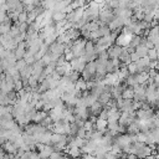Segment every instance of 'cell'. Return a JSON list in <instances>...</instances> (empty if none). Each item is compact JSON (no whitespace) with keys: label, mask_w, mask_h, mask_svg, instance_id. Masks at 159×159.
Listing matches in <instances>:
<instances>
[{"label":"cell","mask_w":159,"mask_h":159,"mask_svg":"<svg viewBox=\"0 0 159 159\" xmlns=\"http://www.w3.org/2000/svg\"><path fill=\"white\" fill-rule=\"evenodd\" d=\"M133 36H134L133 34L120 32L119 36H118L117 40H116V43L119 45V46H122V47H128L129 43H130V41H132V39H133Z\"/></svg>","instance_id":"cell-1"},{"label":"cell","mask_w":159,"mask_h":159,"mask_svg":"<svg viewBox=\"0 0 159 159\" xmlns=\"http://www.w3.org/2000/svg\"><path fill=\"white\" fill-rule=\"evenodd\" d=\"M84 9L86 7H80V9H76V10H73L72 12H70V14H67V17H66V20L67 21H70V22H77L78 20H81L82 17H83V12H84Z\"/></svg>","instance_id":"cell-2"},{"label":"cell","mask_w":159,"mask_h":159,"mask_svg":"<svg viewBox=\"0 0 159 159\" xmlns=\"http://www.w3.org/2000/svg\"><path fill=\"white\" fill-rule=\"evenodd\" d=\"M108 55H109V58H119L122 51H123V47L117 45V43H113L111 47H108Z\"/></svg>","instance_id":"cell-3"},{"label":"cell","mask_w":159,"mask_h":159,"mask_svg":"<svg viewBox=\"0 0 159 159\" xmlns=\"http://www.w3.org/2000/svg\"><path fill=\"white\" fill-rule=\"evenodd\" d=\"M1 149H4L7 154H14V155H15V154L17 153V150H19V148H17L14 143H11V142H9V140L5 142L4 144H1Z\"/></svg>","instance_id":"cell-4"},{"label":"cell","mask_w":159,"mask_h":159,"mask_svg":"<svg viewBox=\"0 0 159 159\" xmlns=\"http://www.w3.org/2000/svg\"><path fill=\"white\" fill-rule=\"evenodd\" d=\"M63 152L72 158H81V155H82V150L78 147H67Z\"/></svg>","instance_id":"cell-5"},{"label":"cell","mask_w":159,"mask_h":159,"mask_svg":"<svg viewBox=\"0 0 159 159\" xmlns=\"http://www.w3.org/2000/svg\"><path fill=\"white\" fill-rule=\"evenodd\" d=\"M127 133L129 135H137L140 133V128H139V124L137 122H133L130 123L128 127H127Z\"/></svg>","instance_id":"cell-6"},{"label":"cell","mask_w":159,"mask_h":159,"mask_svg":"<svg viewBox=\"0 0 159 159\" xmlns=\"http://www.w3.org/2000/svg\"><path fill=\"white\" fill-rule=\"evenodd\" d=\"M66 35H67L72 41H76V40H78L80 37H82V36H81V30H77V29H75V27L67 30V31H66Z\"/></svg>","instance_id":"cell-7"},{"label":"cell","mask_w":159,"mask_h":159,"mask_svg":"<svg viewBox=\"0 0 159 159\" xmlns=\"http://www.w3.org/2000/svg\"><path fill=\"white\" fill-rule=\"evenodd\" d=\"M96 129L104 133V132L108 129V120H107V119L97 118V120H96Z\"/></svg>","instance_id":"cell-8"},{"label":"cell","mask_w":159,"mask_h":159,"mask_svg":"<svg viewBox=\"0 0 159 159\" xmlns=\"http://www.w3.org/2000/svg\"><path fill=\"white\" fill-rule=\"evenodd\" d=\"M134 94H135L134 88L130 87V86H128L125 89H123V92H122V98H123V99H133V98H134Z\"/></svg>","instance_id":"cell-9"},{"label":"cell","mask_w":159,"mask_h":159,"mask_svg":"<svg viewBox=\"0 0 159 159\" xmlns=\"http://www.w3.org/2000/svg\"><path fill=\"white\" fill-rule=\"evenodd\" d=\"M48 114H50V113H47V112H45V111H42V109H41V111H37L36 114H35L34 118H32V122H34V123H41Z\"/></svg>","instance_id":"cell-10"},{"label":"cell","mask_w":159,"mask_h":159,"mask_svg":"<svg viewBox=\"0 0 159 159\" xmlns=\"http://www.w3.org/2000/svg\"><path fill=\"white\" fill-rule=\"evenodd\" d=\"M66 17H67V14L63 12V11H53V14H52V20H53V22L63 21V20H66Z\"/></svg>","instance_id":"cell-11"},{"label":"cell","mask_w":159,"mask_h":159,"mask_svg":"<svg viewBox=\"0 0 159 159\" xmlns=\"http://www.w3.org/2000/svg\"><path fill=\"white\" fill-rule=\"evenodd\" d=\"M148 51H149V48H148L144 43H140V45L135 48V52L140 56V58H142V57H147V56H148Z\"/></svg>","instance_id":"cell-12"},{"label":"cell","mask_w":159,"mask_h":159,"mask_svg":"<svg viewBox=\"0 0 159 159\" xmlns=\"http://www.w3.org/2000/svg\"><path fill=\"white\" fill-rule=\"evenodd\" d=\"M142 40H143V36H140V35H134L128 47H132V48H137V47H138V46L142 43Z\"/></svg>","instance_id":"cell-13"},{"label":"cell","mask_w":159,"mask_h":159,"mask_svg":"<svg viewBox=\"0 0 159 159\" xmlns=\"http://www.w3.org/2000/svg\"><path fill=\"white\" fill-rule=\"evenodd\" d=\"M65 138H67V135H66V134L52 133V134H51V144H52V145H55V144H57L58 142H61L62 139H65Z\"/></svg>","instance_id":"cell-14"},{"label":"cell","mask_w":159,"mask_h":159,"mask_svg":"<svg viewBox=\"0 0 159 159\" xmlns=\"http://www.w3.org/2000/svg\"><path fill=\"white\" fill-rule=\"evenodd\" d=\"M75 84H76V89H78V91H82V92H83V91H87V89H88V88H87V81L83 80L82 77H81Z\"/></svg>","instance_id":"cell-15"},{"label":"cell","mask_w":159,"mask_h":159,"mask_svg":"<svg viewBox=\"0 0 159 159\" xmlns=\"http://www.w3.org/2000/svg\"><path fill=\"white\" fill-rule=\"evenodd\" d=\"M86 70L91 73V75H96V72H97V66H96V61H89V62H87V66H86Z\"/></svg>","instance_id":"cell-16"},{"label":"cell","mask_w":159,"mask_h":159,"mask_svg":"<svg viewBox=\"0 0 159 159\" xmlns=\"http://www.w3.org/2000/svg\"><path fill=\"white\" fill-rule=\"evenodd\" d=\"M99 31H101L102 36H109V35L112 34V30H111L109 26L106 25V24H101V26H99Z\"/></svg>","instance_id":"cell-17"},{"label":"cell","mask_w":159,"mask_h":159,"mask_svg":"<svg viewBox=\"0 0 159 159\" xmlns=\"http://www.w3.org/2000/svg\"><path fill=\"white\" fill-rule=\"evenodd\" d=\"M11 26H12V24H1V25H0V34H1V35L9 34L10 30H11Z\"/></svg>","instance_id":"cell-18"},{"label":"cell","mask_w":159,"mask_h":159,"mask_svg":"<svg viewBox=\"0 0 159 159\" xmlns=\"http://www.w3.org/2000/svg\"><path fill=\"white\" fill-rule=\"evenodd\" d=\"M65 155H66L65 152H62V150H55V152L50 155V159H63Z\"/></svg>","instance_id":"cell-19"},{"label":"cell","mask_w":159,"mask_h":159,"mask_svg":"<svg viewBox=\"0 0 159 159\" xmlns=\"http://www.w3.org/2000/svg\"><path fill=\"white\" fill-rule=\"evenodd\" d=\"M26 66H27V62H26V60H25V58L17 60V61H16V63H15V67H16V68H17L20 72H21V71H22V70H24Z\"/></svg>","instance_id":"cell-20"},{"label":"cell","mask_w":159,"mask_h":159,"mask_svg":"<svg viewBox=\"0 0 159 159\" xmlns=\"http://www.w3.org/2000/svg\"><path fill=\"white\" fill-rule=\"evenodd\" d=\"M68 77H70V80H71V82L76 83V82H77L82 76H81V73H80L78 71H72V72H71V75H70Z\"/></svg>","instance_id":"cell-21"},{"label":"cell","mask_w":159,"mask_h":159,"mask_svg":"<svg viewBox=\"0 0 159 159\" xmlns=\"http://www.w3.org/2000/svg\"><path fill=\"white\" fill-rule=\"evenodd\" d=\"M148 57H149L150 60H159V58H158V51H157L155 47L149 48V51H148Z\"/></svg>","instance_id":"cell-22"},{"label":"cell","mask_w":159,"mask_h":159,"mask_svg":"<svg viewBox=\"0 0 159 159\" xmlns=\"http://www.w3.org/2000/svg\"><path fill=\"white\" fill-rule=\"evenodd\" d=\"M128 70H129V73L130 75H135L138 73V66H137V62H130L128 65Z\"/></svg>","instance_id":"cell-23"},{"label":"cell","mask_w":159,"mask_h":159,"mask_svg":"<svg viewBox=\"0 0 159 159\" xmlns=\"http://www.w3.org/2000/svg\"><path fill=\"white\" fill-rule=\"evenodd\" d=\"M125 81H127V83H128V86H130V87H134L135 84H137V80H135V75H129L127 78H125Z\"/></svg>","instance_id":"cell-24"},{"label":"cell","mask_w":159,"mask_h":159,"mask_svg":"<svg viewBox=\"0 0 159 159\" xmlns=\"http://www.w3.org/2000/svg\"><path fill=\"white\" fill-rule=\"evenodd\" d=\"M27 17H29V12L27 11H22V12H20V15H19V22H26L27 21Z\"/></svg>","instance_id":"cell-25"},{"label":"cell","mask_w":159,"mask_h":159,"mask_svg":"<svg viewBox=\"0 0 159 159\" xmlns=\"http://www.w3.org/2000/svg\"><path fill=\"white\" fill-rule=\"evenodd\" d=\"M81 76H82V78H83V80H86V81H89V80H92V78L94 77V76H93V75H91L86 68L83 70V72L81 73Z\"/></svg>","instance_id":"cell-26"},{"label":"cell","mask_w":159,"mask_h":159,"mask_svg":"<svg viewBox=\"0 0 159 159\" xmlns=\"http://www.w3.org/2000/svg\"><path fill=\"white\" fill-rule=\"evenodd\" d=\"M98 118H101V119H107V120H108V108L104 107V108L102 109V112L99 113Z\"/></svg>","instance_id":"cell-27"},{"label":"cell","mask_w":159,"mask_h":159,"mask_svg":"<svg viewBox=\"0 0 159 159\" xmlns=\"http://www.w3.org/2000/svg\"><path fill=\"white\" fill-rule=\"evenodd\" d=\"M24 88V82H22V78L21 80H17V81H15V91H20V89H22Z\"/></svg>","instance_id":"cell-28"},{"label":"cell","mask_w":159,"mask_h":159,"mask_svg":"<svg viewBox=\"0 0 159 159\" xmlns=\"http://www.w3.org/2000/svg\"><path fill=\"white\" fill-rule=\"evenodd\" d=\"M108 4V6L111 7V9H118L119 7V0H112V1H109V2H107Z\"/></svg>","instance_id":"cell-29"},{"label":"cell","mask_w":159,"mask_h":159,"mask_svg":"<svg viewBox=\"0 0 159 159\" xmlns=\"http://www.w3.org/2000/svg\"><path fill=\"white\" fill-rule=\"evenodd\" d=\"M130 60H132V62H138V61L140 60V56L134 51V52L130 53Z\"/></svg>","instance_id":"cell-30"},{"label":"cell","mask_w":159,"mask_h":159,"mask_svg":"<svg viewBox=\"0 0 159 159\" xmlns=\"http://www.w3.org/2000/svg\"><path fill=\"white\" fill-rule=\"evenodd\" d=\"M86 134H87V130L83 127L80 128L78 132H77V137H80V138H86Z\"/></svg>","instance_id":"cell-31"},{"label":"cell","mask_w":159,"mask_h":159,"mask_svg":"<svg viewBox=\"0 0 159 159\" xmlns=\"http://www.w3.org/2000/svg\"><path fill=\"white\" fill-rule=\"evenodd\" d=\"M29 24L27 22H22V24H20V31L21 32H27V30H29Z\"/></svg>","instance_id":"cell-32"},{"label":"cell","mask_w":159,"mask_h":159,"mask_svg":"<svg viewBox=\"0 0 159 159\" xmlns=\"http://www.w3.org/2000/svg\"><path fill=\"white\" fill-rule=\"evenodd\" d=\"M31 158L32 159H41L40 153L39 152H35V150H31Z\"/></svg>","instance_id":"cell-33"},{"label":"cell","mask_w":159,"mask_h":159,"mask_svg":"<svg viewBox=\"0 0 159 159\" xmlns=\"http://www.w3.org/2000/svg\"><path fill=\"white\" fill-rule=\"evenodd\" d=\"M20 159H32V158H31V150H30V152H25V153L21 155Z\"/></svg>","instance_id":"cell-34"},{"label":"cell","mask_w":159,"mask_h":159,"mask_svg":"<svg viewBox=\"0 0 159 159\" xmlns=\"http://www.w3.org/2000/svg\"><path fill=\"white\" fill-rule=\"evenodd\" d=\"M154 19L155 20H159V7H157L154 10Z\"/></svg>","instance_id":"cell-35"},{"label":"cell","mask_w":159,"mask_h":159,"mask_svg":"<svg viewBox=\"0 0 159 159\" xmlns=\"http://www.w3.org/2000/svg\"><path fill=\"white\" fill-rule=\"evenodd\" d=\"M21 1H22V4L26 6V5H31V4H34L35 0H21Z\"/></svg>","instance_id":"cell-36"},{"label":"cell","mask_w":159,"mask_h":159,"mask_svg":"<svg viewBox=\"0 0 159 159\" xmlns=\"http://www.w3.org/2000/svg\"><path fill=\"white\" fill-rule=\"evenodd\" d=\"M127 158H128V159H139L135 154H132V153H130V154H128V157H127Z\"/></svg>","instance_id":"cell-37"},{"label":"cell","mask_w":159,"mask_h":159,"mask_svg":"<svg viewBox=\"0 0 159 159\" xmlns=\"http://www.w3.org/2000/svg\"><path fill=\"white\" fill-rule=\"evenodd\" d=\"M124 159H128V158H124Z\"/></svg>","instance_id":"cell-38"}]
</instances>
